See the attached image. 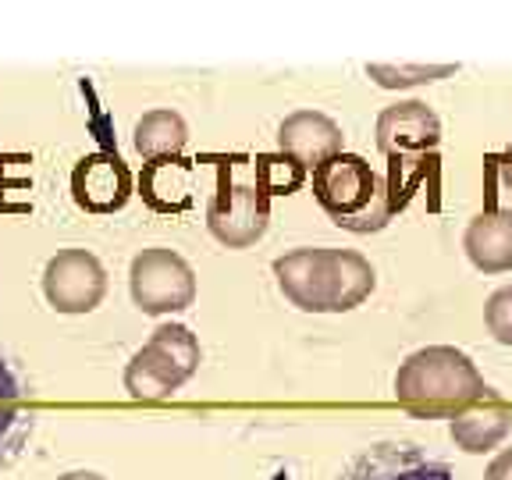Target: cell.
Here are the masks:
<instances>
[{
  "label": "cell",
  "instance_id": "obj_1",
  "mask_svg": "<svg viewBox=\"0 0 512 480\" xmlns=\"http://www.w3.org/2000/svg\"><path fill=\"white\" fill-rule=\"evenodd\" d=\"M395 399L406 413L424 420H456L466 409L491 399L480 370L470 356L448 345L413 352L395 374Z\"/></svg>",
  "mask_w": 512,
  "mask_h": 480
},
{
  "label": "cell",
  "instance_id": "obj_2",
  "mask_svg": "<svg viewBox=\"0 0 512 480\" xmlns=\"http://www.w3.org/2000/svg\"><path fill=\"white\" fill-rule=\"evenodd\" d=\"M274 278L299 310L342 313L374 292V267L349 249H296L274 260Z\"/></svg>",
  "mask_w": 512,
  "mask_h": 480
},
{
  "label": "cell",
  "instance_id": "obj_3",
  "mask_svg": "<svg viewBox=\"0 0 512 480\" xmlns=\"http://www.w3.org/2000/svg\"><path fill=\"white\" fill-rule=\"evenodd\" d=\"M313 196L324 214L345 232H381L392 221L388 185L356 153H338L313 171Z\"/></svg>",
  "mask_w": 512,
  "mask_h": 480
},
{
  "label": "cell",
  "instance_id": "obj_4",
  "mask_svg": "<svg viewBox=\"0 0 512 480\" xmlns=\"http://www.w3.org/2000/svg\"><path fill=\"white\" fill-rule=\"evenodd\" d=\"M207 160L217 164V192L207 207L210 235L228 249L253 246L267 232V221H271V196L256 185L253 168H249V178H239V168L249 160L246 153Z\"/></svg>",
  "mask_w": 512,
  "mask_h": 480
},
{
  "label": "cell",
  "instance_id": "obj_5",
  "mask_svg": "<svg viewBox=\"0 0 512 480\" xmlns=\"http://www.w3.org/2000/svg\"><path fill=\"white\" fill-rule=\"evenodd\" d=\"M200 367V342L182 324H160L153 338L132 356L125 370V388L132 399L157 402L178 392Z\"/></svg>",
  "mask_w": 512,
  "mask_h": 480
},
{
  "label": "cell",
  "instance_id": "obj_6",
  "mask_svg": "<svg viewBox=\"0 0 512 480\" xmlns=\"http://www.w3.org/2000/svg\"><path fill=\"white\" fill-rule=\"evenodd\" d=\"M128 288H132V299H136L139 310L150 313V317H160V313H178L185 306H192L196 274L178 253L153 246L132 260Z\"/></svg>",
  "mask_w": 512,
  "mask_h": 480
},
{
  "label": "cell",
  "instance_id": "obj_7",
  "mask_svg": "<svg viewBox=\"0 0 512 480\" xmlns=\"http://www.w3.org/2000/svg\"><path fill=\"white\" fill-rule=\"evenodd\" d=\"M43 296L57 313H89L107 296V271L86 249H61L43 271Z\"/></svg>",
  "mask_w": 512,
  "mask_h": 480
},
{
  "label": "cell",
  "instance_id": "obj_8",
  "mask_svg": "<svg viewBox=\"0 0 512 480\" xmlns=\"http://www.w3.org/2000/svg\"><path fill=\"white\" fill-rule=\"evenodd\" d=\"M136 189V178L118 153H86L72 171V200L86 214H118Z\"/></svg>",
  "mask_w": 512,
  "mask_h": 480
},
{
  "label": "cell",
  "instance_id": "obj_9",
  "mask_svg": "<svg viewBox=\"0 0 512 480\" xmlns=\"http://www.w3.org/2000/svg\"><path fill=\"white\" fill-rule=\"evenodd\" d=\"M136 192L157 214H185L196 203V160L160 157L146 160L136 178Z\"/></svg>",
  "mask_w": 512,
  "mask_h": 480
},
{
  "label": "cell",
  "instance_id": "obj_10",
  "mask_svg": "<svg viewBox=\"0 0 512 480\" xmlns=\"http://www.w3.org/2000/svg\"><path fill=\"white\" fill-rule=\"evenodd\" d=\"M441 143V121L420 100L409 104H395L377 118V146L384 157L395 153H427L438 150Z\"/></svg>",
  "mask_w": 512,
  "mask_h": 480
},
{
  "label": "cell",
  "instance_id": "obj_11",
  "mask_svg": "<svg viewBox=\"0 0 512 480\" xmlns=\"http://www.w3.org/2000/svg\"><path fill=\"white\" fill-rule=\"evenodd\" d=\"M384 185H388V207H392V217L402 214V210H406L424 189H427V210L438 214L441 210V157H438V150L395 153V157H388Z\"/></svg>",
  "mask_w": 512,
  "mask_h": 480
},
{
  "label": "cell",
  "instance_id": "obj_12",
  "mask_svg": "<svg viewBox=\"0 0 512 480\" xmlns=\"http://www.w3.org/2000/svg\"><path fill=\"white\" fill-rule=\"evenodd\" d=\"M278 146L292 160H299L306 171H317L320 164H328L342 150V128L320 111H296L292 118L281 121L278 128Z\"/></svg>",
  "mask_w": 512,
  "mask_h": 480
},
{
  "label": "cell",
  "instance_id": "obj_13",
  "mask_svg": "<svg viewBox=\"0 0 512 480\" xmlns=\"http://www.w3.org/2000/svg\"><path fill=\"white\" fill-rule=\"evenodd\" d=\"M466 256L484 274L512 271V214H480L466 228Z\"/></svg>",
  "mask_w": 512,
  "mask_h": 480
},
{
  "label": "cell",
  "instance_id": "obj_14",
  "mask_svg": "<svg viewBox=\"0 0 512 480\" xmlns=\"http://www.w3.org/2000/svg\"><path fill=\"white\" fill-rule=\"evenodd\" d=\"M512 427V409L502 402H491V406H473L463 416L452 420V441H456L463 452H491L498 441L509 434Z\"/></svg>",
  "mask_w": 512,
  "mask_h": 480
},
{
  "label": "cell",
  "instance_id": "obj_15",
  "mask_svg": "<svg viewBox=\"0 0 512 480\" xmlns=\"http://www.w3.org/2000/svg\"><path fill=\"white\" fill-rule=\"evenodd\" d=\"M185 143H189V128H185L182 114L150 111V114H143V118H139V125H136V153L143 160L182 157Z\"/></svg>",
  "mask_w": 512,
  "mask_h": 480
},
{
  "label": "cell",
  "instance_id": "obj_16",
  "mask_svg": "<svg viewBox=\"0 0 512 480\" xmlns=\"http://www.w3.org/2000/svg\"><path fill=\"white\" fill-rule=\"evenodd\" d=\"M253 178L267 196H292L306 185V168L288 153H256L253 160Z\"/></svg>",
  "mask_w": 512,
  "mask_h": 480
},
{
  "label": "cell",
  "instance_id": "obj_17",
  "mask_svg": "<svg viewBox=\"0 0 512 480\" xmlns=\"http://www.w3.org/2000/svg\"><path fill=\"white\" fill-rule=\"evenodd\" d=\"M484 214H512V143L484 157Z\"/></svg>",
  "mask_w": 512,
  "mask_h": 480
},
{
  "label": "cell",
  "instance_id": "obj_18",
  "mask_svg": "<svg viewBox=\"0 0 512 480\" xmlns=\"http://www.w3.org/2000/svg\"><path fill=\"white\" fill-rule=\"evenodd\" d=\"M370 79L384 89H406L420 82H438L456 72V64H370Z\"/></svg>",
  "mask_w": 512,
  "mask_h": 480
},
{
  "label": "cell",
  "instance_id": "obj_19",
  "mask_svg": "<svg viewBox=\"0 0 512 480\" xmlns=\"http://www.w3.org/2000/svg\"><path fill=\"white\" fill-rule=\"evenodd\" d=\"M32 424H36V416L29 409L0 406V470L18 459V452H22L32 434Z\"/></svg>",
  "mask_w": 512,
  "mask_h": 480
},
{
  "label": "cell",
  "instance_id": "obj_20",
  "mask_svg": "<svg viewBox=\"0 0 512 480\" xmlns=\"http://www.w3.org/2000/svg\"><path fill=\"white\" fill-rule=\"evenodd\" d=\"M377 466H381V480H452V473L445 470V466L438 463H424V459L416 456V452H409V448H399V466H392V448L388 452H381V456H374Z\"/></svg>",
  "mask_w": 512,
  "mask_h": 480
},
{
  "label": "cell",
  "instance_id": "obj_21",
  "mask_svg": "<svg viewBox=\"0 0 512 480\" xmlns=\"http://www.w3.org/2000/svg\"><path fill=\"white\" fill-rule=\"evenodd\" d=\"M484 320H488V331L502 345H512V285L498 288L495 296L484 306Z\"/></svg>",
  "mask_w": 512,
  "mask_h": 480
},
{
  "label": "cell",
  "instance_id": "obj_22",
  "mask_svg": "<svg viewBox=\"0 0 512 480\" xmlns=\"http://www.w3.org/2000/svg\"><path fill=\"white\" fill-rule=\"evenodd\" d=\"M79 86H82V93H86V100H89V132L100 139V150H104V153H118V146H114V125H111V118L104 114V107L96 104L93 82L82 79Z\"/></svg>",
  "mask_w": 512,
  "mask_h": 480
},
{
  "label": "cell",
  "instance_id": "obj_23",
  "mask_svg": "<svg viewBox=\"0 0 512 480\" xmlns=\"http://www.w3.org/2000/svg\"><path fill=\"white\" fill-rule=\"evenodd\" d=\"M25 381L15 370V363L8 356H0V406H15L18 399H25Z\"/></svg>",
  "mask_w": 512,
  "mask_h": 480
},
{
  "label": "cell",
  "instance_id": "obj_24",
  "mask_svg": "<svg viewBox=\"0 0 512 480\" xmlns=\"http://www.w3.org/2000/svg\"><path fill=\"white\" fill-rule=\"evenodd\" d=\"M484 480H512V448H505L502 456H498L495 463L488 466Z\"/></svg>",
  "mask_w": 512,
  "mask_h": 480
},
{
  "label": "cell",
  "instance_id": "obj_25",
  "mask_svg": "<svg viewBox=\"0 0 512 480\" xmlns=\"http://www.w3.org/2000/svg\"><path fill=\"white\" fill-rule=\"evenodd\" d=\"M61 480H104V477H96V473H64Z\"/></svg>",
  "mask_w": 512,
  "mask_h": 480
},
{
  "label": "cell",
  "instance_id": "obj_26",
  "mask_svg": "<svg viewBox=\"0 0 512 480\" xmlns=\"http://www.w3.org/2000/svg\"><path fill=\"white\" fill-rule=\"evenodd\" d=\"M278 480H285V473H281V477H278Z\"/></svg>",
  "mask_w": 512,
  "mask_h": 480
}]
</instances>
